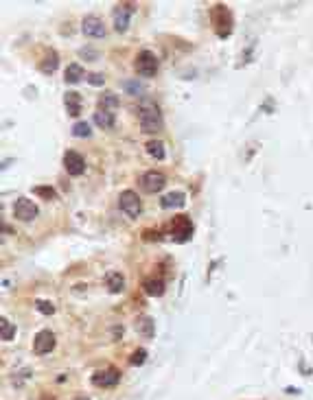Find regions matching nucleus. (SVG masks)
<instances>
[{"label":"nucleus","mask_w":313,"mask_h":400,"mask_svg":"<svg viewBox=\"0 0 313 400\" xmlns=\"http://www.w3.org/2000/svg\"><path fill=\"white\" fill-rule=\"evenodd\" d=\"M86 79H88V83H92V85H103V75H99V72H90Z\"/></svg>","instance_id":"obj_27"},{"label":"nucleus","mask_w":313,"mask_h":400,"mask_svg":"<svg viewBox=\"0 0 313 400\" xmlns=\"http://www.w3.org/2000/svg\"><path fill=\"white\" fill-rule=\"evenodd\" d=\"M158 70V57L151 50H140L136 57V72L140 77H154Z\"/></svg>","instance_id":"obj_3"},{"label":"nucleus","mask_w":313,"mask_h":400,"mask_svg":"<svg viewBox=\"0 0 313 400\" xmlns=\"http://www.w3.org/2000/svg\"><path fill=\"white\" fill-rule=\"evenodd\" d=\"M138 122H140L143 132H147V134H156L164 125L162 114H160L158 105L151 103V101H147V99H145L140 103V107H138Z\"/></svg>","instance_id":"obj_1"},{"label":"nucleus","mask_w":313,"mask_h":400,"mask_svg":"<svg viewBox=\"0 0 313 400\" xmlns=\"http://www.w3.org/2000/svg\"><path fill=\"white\" fill-rule=\"evenodd\" d=\"M35 309H38L40 313H44V315H53V313H55L53 302H46V300H38V302H35Z\"/></svg>","instance_id":"obj_25"},{"label":"nucleus","mask_w":313,"mask_h":400,"mask_svg":"<svg viewBox=\"0 0 313 400\" xmlns=\"http://www.w3.org/2000/svg\"><path fill=\"white\" fill-rule=\"evenodd\" d=\"M13 217H16L18 221H33L35 217H38V206L26 199V197H20L16 203H13Z\"/></svg>","instance_id":"obj_6"},{"label":"nucleus","mask_w":313,"mask_h":400,"mask_svg":"<svg viewBox=\"0 0 313 400\" xmlns=\"http://www.w3.org/2000/svg\"><path fill=\"white\" fill-rule=\"evenodd\" d=\"M94 122H97L101 129H112L114 122H116L114 112H110V110H101V112H97V114H94Z\"/></svg>","instance_id":"obj_17"},{"label":"nucleus","mask_w":313,"mask_h":400,"mask_svg":"<svg viewBox=\"0 0 313 400\" xmlns=\"http://www.w3.org/2000/svg\"><path fill=\"white\" fill-rule=\"evenodd\" d=\"M119 208L129 217V219H136L143 210V203H140V199H138V195L134 191H123L119 195Z\"/></svg>","instance_id":"obj_4"},{"label":"nucleus","mask_w":313,"mask_h":400,"mask_svg":"<svg viewBox=\"0 0 313 400\" xmlns=\"http://www.w3.org/2000/svg\"><path fill=\"white\" fill-rule=\"evenodd\" d=\"M55 348V334L50 330H40L33 339V352L35 354H48Z\"/></svg>","instance_id":"obj_8"},{"label":"nucleus","mask_w":313,"mask_h":400,"mask_svg":"<svg viewBox=\"0 0 313 400\" xmlns=\"http://www.w3.org/2000/svg\"><path fill=\"white\" fill-rule=\"evenodd\" d=\"M0 334H3L5 341H11L13 337H16V326H13L7 317L0 319Z\"/></svg>","instance_id":"obj_21"},{"label":"nucleus","mask_w":313,"mask_h":400,"mask_svg":"<svg viewBox=\"0 0 313 400\" xmlns=\"http://www.w3.org/2000/svg\"><path fill=\"white\" fill-rule=\"evenodd\" d=\"M191 234H193V223H191V219H188L186 214L173 217V221H171V236H173V241L184 243V241L191 238Z\"/></svg>","instance_id":"obj_2"},{"label":"nucleus","mask_w":313,"mask_h":400,"mask_svg":"<svg viewBox=\"0 0 313 400\" xmlns=\"http://www.w3.org/2000/svg\"><path fill=\"white\" fill-rule=\"evenodd\" d=\"M147 153L151 156V158H156V160H164L166 158V151H164V144L160 142V140H149L147 144Z\"/></svg>","instance_id":"obj_19"},{"label":"nucleus","mask_w":313,"mask_h":400,"mask_svg":"<svg viewBox=\"0 0 313 400\" xmlns=\"http://www.w3.org/2000/svg\"><path fill=\"white\" fill-rule=\"evenodd\" d=\"M143 289L147 295H162L164 293V280L162 278H149L143 282Z\"/></svg>","instance_id":"obj_16"},{"label":"nucleus","mask_w":313,"mask_h":400,"mask_svg":"<svg viewBox=\"0 0 313 400\" xmlns=\"http://www.w3.org/2000/svg\"><path fill=\"white\" fill-rule=\"evenodd\" d=\"M160 203H162V208H182L186 203V195L180 193V191L169 193V195H164V197L160 199Z\"/></svg>","instance_id":"obj_13"},{"label":"nucleus","mask_w":313,"mask_h":400,"mask_svg":"<svg viewBox=\"0 0 313 400\" xmlns=\"http://www.w3.org/2000/svg\"><path fill=\"white\" fill-rule=\"evenodd\" d=\"M145 359H147V350H136L134 354H132V359H129V363H132V365H143L145 363Z\"/></svg>","instance_id":"obj_26"},{"label":"nucleus","mask_w":313,"mask_h":400,"mask_svg":"<svg viewBox=\"0 0 313 400\" xmlns=\"http://www.w3.org/2000/svg\"><path fill=\"white\" fill-rule=\"evenodd\" d=\"M136 330H138V334H140V337L151 339V337H154V332H156L154 319H151L149 315H140V317L136 319Z\"/></svg>","instance_id":"obj_12"},{"label":"nucleus","mask_w":313,"mask_h":400,"mask_svg":"<svg viewBox=\"0 0 313 400\" xmlns=\"http://www.w3.org/2000/svg\"><path fill=\"white\" fill-rule=\"evenodd\" d=\"M125 90L132 92V94H138V92L143 90V85H140V83H134V81H127V83H125Z\"/></svg>","instance_id":"obj_28"},{"label":"nucleus","mask_w":313,"mask_h":400,"mask_svg":"<svg viewBox=\"0 0 313 400\" xmlns=\"http://www.w3.org/2000/svg\"><path fill=\"white\" fill-rule=\"evenodd\" d=\"M64 166H66L68 175L77 177L86 171V160L81 153H77V151H66V153H64Z\"/></svg>","instance_id":"obj_7"},{"label":"nucleus","mask_w":313,"mask_h":400,"mask_svg":"<svg viewBox=\"0 0 313 400\" xmlns=\"http://www.w3.org/2000/svg\"><path fill=\"white\" fill-rule=\"evenodd\" d=\"M105 285L110 289V293H121V291L125 289V278H123L119 271H112L105 275Z\"/></svg>","instance_id":"obj_15"},{"label":"nucleus","mask_w":313,"mask_h":400,"mask_svg":"<svg viewBox=\"0 0 313 400\" xmlns=\"http://www.w3.org/2000/svg\"><path fill=\"white\" fill-rule=\"evenodd\" d=\"M57 64H60V59H57V53L50 50V53L46 55V59L40 64V70L44 72V75H53V72L57 70Z\"/></svg>","instance_id":"obj_20"},{"label":"nucleus","mask_w":313,"mask_h":400,"mask_svg":"<svg viewBox=\"0 0 313 400\" xmlns=\"http://www.w3.org/2000/svg\"><path fill=\"white\" fill-rule=\"evenodd\" d=\"M83 77H86V72L79 64H70L66 68V83H79Z\"/></svg>","instance_id":"obj_18"},{"label":"nucleus","mask_w":313,"mask_h":400,"mask_svg":"<svg viewBox=\"0 0 313 400\" xmlns=\"http://www.w3.org/2000/svg\"><path fill=\"white\" fill-rule=\"evenodd\" d=\"M33 193L40 195V197H44V199H55V197H57V193H55L50 186H35Z\"/></svg>","instance_id":"obj_24"},{"label":"nucleus","mask_w":313,"mask_h":400,"mask_svg":"<svg viewBox=\"0 0 313 400\" xmlns=\"http://www.w3.org/2000/svg\"><path fill=\"white\" fill-rule=\"evenodd\" d=\"M92 132H90V125L86 120H79V122H75L72 125V136L75 138H88Z\"/></svg>","instance_id":"obj_22"},{"label":"nucleus","mask_w":313,"mask_h":400,"mask_svg":"<svg viewBox=\"0 0 313 400\" xmlns=\"http://www.w3.org/2000/svg\"><path fill=\"white\" fill-rule=\"evenodd\" d=\"M101 105H103V110H107V107H116L119 105V97H116L114 92H105L103 97H101Z\"/></svg>","instance_id":"obj_23"},{"label":"nucleus","mask_w":313,"mask_h":400,"mask_svg":"<svg viewBox=\"0 0 313 400\" xmlns=\"http://www.w3.org/2000/svg\"><path fill=\"white\" fill-rule=\"evenodd\" d=\"M64 103H66V110L70 116L81 114V97H79V92H68L66 97H64Z\"/></svg>","instance_id":"obj_14"},{"label":"nucleus","mask_w":313,"mask_h":400,"mask_svg":"<svg viewBox=\"0 0 313 400\" xmlns=\"http://www.w3.org/2000/svg\"><path fill=\"white\" fill-rule=\"evenodd\" d=\"M119 381H121V372L116 367L101 370V372H97L92 376V383L97 385V387H114Z\"/></svg>","instance_id":"obj_9"},{"label":"nucleus","mask_w":313,"mask_h":400,"mask_svg":"<svg viewBox=\"0 0 313 400\" xmlns=\"http://www.w3.org/2000/svg\"><path fill=\"white\" fill-rule=\"evenodd\" d=\"M164 186H166V177L160 171H147L140 177V188H143L145 193H149V195L160 193Z\"/></svg>","instance_id":"obj_5"},{"label":"nucleus","mask_w":313,"mask_h":400,"mask_svg":"<svg viewBox=\"0 0 313 400\" xmlns=\"http://www.w3.org/2000/svg\"><path fill=\"white\" fill-rule=\"evenodd\" d=\"M81 31H83V35H88V38H103L105 26H103V22H101V18L86 16L83 22H81Z\"/></svg>","instance_id":"obj_11"},{"label":"nucleus","mask_w":313,"mask_h":400,"mask_svg":"<svg viewBox=\"0 0 313 400\" xmlns=\"http://www.w3.org/2000/svg\"><path fill=\"white\" fill-rule=\"evenodd\" d=\"M77 400H90V398H86V396H79Z\"/></svg>","instance_id":"obj_29"},{"label":"nucleus","mask_w":313,"mask_h":400,"mask_svg":"<svg viewBox=\"0 0 313 400\" xmlns=\"http://www.w3.org/2000/svg\"><path fill=\"white\" fill-rule=\"evenodd\" d=\"M134 13V7L132 5H119L114 9V28L119 33H125L127 26H129V16Z\"/></svg>","instance_id":"obj_10"}]
</instances>
